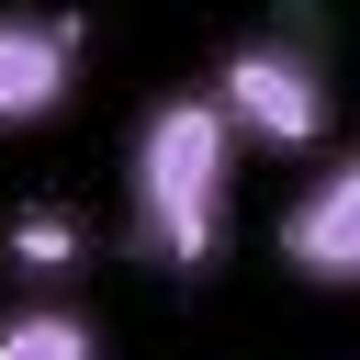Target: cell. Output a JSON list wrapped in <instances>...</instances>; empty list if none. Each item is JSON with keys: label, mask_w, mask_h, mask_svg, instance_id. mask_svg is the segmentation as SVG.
I'll return each instance as SVG.
<instances>
[{"label": "cell", "mask_w": 360, "mask_h": 360, "mask_svg": "<svg viewBox=\"0 0 360 360\" xmlns=\"http://www.w3.org/2000/svg\"><path fill=\"white\" fill-rule=\"evenodd\" d=\"M281 270L315 292H360V146L315 158V180L281 202Z\"/></svg>", "instance_id": "cell-4"}, {"label": "cell", "mask_w": 360, "mask_h": 360, "mask_svg": "<svg viewBox=\"0 0 360 360\" xmlns=\"http://www.w3.org/2000/svg\"><path fill=\"white\" fill-rule=\"evenodd\" d=\"M0 270H11L22 292H68V281L90 270V225H79L68 202H22V214H0Z\"/></svg>", "instance_id": "cell-5"}, {"label": "cell", "mask_w": 360, "mask_h": 360, "mask_svg": "<svg viewBox=\"0 0 360 360\" xmlns=\"http://www.w3.org/2000/svg\"><path fill=\"white\" fill-rule=\"evenodd\" d=\"M79 68H90V34H79L68 11L0 0V135L56 124V112H68V90H79Z\"/></svg>", "instance_id": "cell-3"}, {"label": "cell", "mask_w": 360, "mask_h": 360, "mask_svg": "<svg viewBox=\"0 0 360 360\" xmlns=\"http://www.w3.org/2000/svg\"><path fill=\"white\" fill-rule=\"evenodd\" d=\"M236 158H248V135L214 101V79L202 90H158L135 112V135H124V236H135L146 270L202 281L225 259V236H236Z\"/></svg>", "instance_id": "cell-1"}, {"label": "cell", "mask_w": 360, "mask_h": 360, "mask_svg": "<svg viewBox=\"0 0 360 360\" xmlns=\"http://www.w3.org/2000/svg\"><path fill=\"white\" fill-rule=\"evenodd\" d=\"M0 360H101V315L68 292H22L0 304Z\"/></svg>", "instance_id": "cell-6"}, {"label": "cell", "mask_w": 360, "mask_h": 360, "mask_svg": "<svg viewBox=\"0 0 360 360\" xmlns=\"http://www.w3.org/2000/svg\"><path fill=\"white\" fill-rule=\"evenodd\" d=\"M214 101H225L236 135L270 146V158H304V146H326V124H338L326 56H315L304 34H248V45H225V56H214Z\"/></svg>", "instance_id": "cell-2"}]
</instances>
